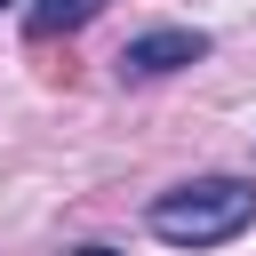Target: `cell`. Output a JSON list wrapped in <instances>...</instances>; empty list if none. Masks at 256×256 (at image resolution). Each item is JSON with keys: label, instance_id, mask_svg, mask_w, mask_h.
Instances as JSON below:
<instances>
[{"label": "cell", "instance_id": "4", "mask_svg": "<svg viewBox=\"0 0 256 256\" xmlns=\"http://www.w3.org/2000/svg\"><path fill=\"white\" fill-rule=\"evenodd\" d=\"M72 256H112V248H72Z\"/></svg>", "mask_w": 256, "mask_h": 256}, {"label": "cell", "instance_id": "3", "mask_svg": "<svg viewBox=\"0 0 256 256\" xmlns=\"http://www.w3.org/2000/svg\"><path fill=\"white\" fill-rule=\"evenodd\" d=\"M96 8H104V0H32V8H24V32H32V40H56V32H80Z\"/></svg>", "mask_w": 256, "mask_h": 256}, {"label": "cell", "instance_id": "1", "mask_svg": "<svg viewBox=\"0 0 256 256\" xmlns=\"http://www.w3.org/2000/svg\"><path fill=\"white\" fill-rule=\"evenodd\" d=\"M144 224L168 248H224V240H240L256 224V184L248 176H192V184L160 192Z\"/></svg>", "mask_w": 256, "mask_h": 256}, {"label": "cell", "instance_id": "2", "mask_svg": "<svg viewBox=\"0 0 256 256\" xmlns=\"http://www.w3.org/2000/svg\"><path fill=\"white\" fill-rule=\"evenodd\" d=\"M200 56H208V32H192V24L136 32V40L120 48V80H168V72H184V64H200Z\"/></svg>", "mask_w": 256, "mask_h": 256}]
</instances>
